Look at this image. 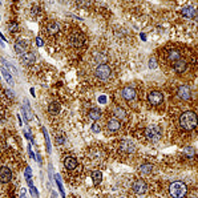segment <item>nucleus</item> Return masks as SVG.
Instances as JSON below:
<instances>
[{"instance_id": "36", "label": "nucleus", "mask_w": 198, "mask_h": 198, "mask_svg": "<svg viewBox=\"0 0 198 198\" xmlns=\"http://www.w3.org/2000/svg\"><path fill=\"white\" fill-rule=\"evenodd\" d=\"M56 141H57V144H62V142H64V141H65V140H64L62 137H58V138H57V140H56Z\"/></svg>"}, {"instance_id": "15", "label": "nucleus", "mask_w": 198, "mask_h": 198, "mask_svg": "<svg viewBox=\"0 0 198 198\" xmlns=\"http://www.w3.org/2000/svg\"><path fill=\"white\" fill-rule=\"evenodd\" d=\"M181 13H182L185 17H187V19H191V17H195V15H197V11H195L194 7L187 5V7H185V8H182V9H181Z\"/></svg>"}, {"instance_id": "35", "label": "nucleus", "mask_w": 198, "mask_h": 198, "mask_svg": "<svg viewBox=\"0 0 198 198\" xmlns=\"http://www.w3.org/2000/svg\"><path fill=\"white\" fill-rule=\"evenodd\" d=\"M5 92H7V96H8V97H11V98H13V93H12L11 90H9V89H7V90H5Z\"/></svg>"}, {"instance_id": "31", "label": "nucleus", "mask_w": 198, "mask_h": 198, "mask_svg": "<svg viewBox=\"0 0 198 198\" xmlns=\"http://www.w3.org/2000/svg\"><path fill=\"white\" fill-rule=\"evenodd\" d=\"M24 134H25V137H27V138H29V140L32 138V136H31V130H29V128H27L25 130H24Z\"/></svg>"}, {"instance_id": "20", "label": "nucleus", "mask_w": 198, "mask_h": 198, "mask_svg": "<svg viewBox=\"0 0 198 198\" xmlns=\"http://www.w3.org/2000/svg\"><path fill=\"white\" fill-rule=\"evenodd\" d=\"M47 31L49 35H56L58 31H60V25H58L56 21H50L47 25Z\"/></svg>"}, {"instance_id": "37", "label": "nucleus", "mask_w": 198, "mask_h": 198, "mask_svg": "<svg viewBox=\"0 0 198 198\" xmlns=\"http://www.w3.org/2000/svg\"><path fill=\"white\" fill-rule=\"evenodd\" d=\"M37 45H43V41H41V39H40V37H37Z\"/></svg>"}, {"instance_id": "22", "label": "nucleus", "mask_w": 198, "mask_h": 198, "mask_svg": "<svg viewBox=\"0 0 198 198\" xmlns=\"http://www.w3.org/2000/svg\"><path fill=\"white\" fill-rule=\"evenodd\" d=\"M1 73H3V76H4V78H5V80H7V82H9V84H13V77H12V74L9 73V72H8V69L7 68H1Z\"/></svg>"}, {"instance_id": "24", "label": "nucleus", "mask_w": 198, "mask_h": 198, "mask_svg": "<svg viewBox=\"0 0 198 198\" xmlns=\"http://www.w3.org/2000/svg\"><path fill=\"white\" fill-rule=\"evenodd\" d=\"M23 113H24V116H25V120L29 121L32 118V112L29 110V108H28V104H25L23 106Z\"/></svg>"}, {"instance_id": "14", "label": "nucleus", "mask_w": 198, "mask_h": 198, "mask_svg": "<svg viewBox=\"0 0 198 198\" xmlns=\"http://www.w3.org/2000/svg\"><path fill=\"white\" fill-rule=\"evenodd\" d=\"M35 53H32V52H24L23 54H21V61L24 62V64H27V65H32L33 62H35Z\"/></svg>"}, {"instance_id": "29", "label": "nucleus", "mask_w": 198, "mask_h": 198, "mask_svg": "<svg viewBox=\"0 0 198 198\" xmlns=\"http://www.w3.org/2000/svg\"><path fill=\"white\" fill-rule=\"evenodd\" d=\"M185 151L189 154L187 157H193V154H194V149H191V148H186L185 149Z\"/></svg>"}, {"instance_id": "12", "label": "nucleus", "mask_w": 198, "mask_h": 198, "mask_svg": "<svg viewBox=\"0 0 198 198\" xmlns=\"http://www.w3.org/2000/svg\"><path fill=\"white\" fill-rule=\"evenodd\" d=\"M121 93H122V97H124V100H126V101H132L133 98L136 97V90L133 89V88H130V86H126V88H124Z\"/></svg>"}, {"instance_id": "28", "label": "nucleus", "mask_w": 198, "mask_h": 198, "mask_svg": "<svg viewBox=\"0 0 198 198\" xmlns=\"http://www.w3.org/2000/svg\"><path fill=\"white\" fill-rule=\"evenodd\" d=\"M43 132H44V137H45V144H47V151H50V144H49V138H48L47 130L43 129Z\"/></svg>"}, {"instance_id": "34", "label": "nucleus", "mask_w": 198, "mask_h": 198, "mask_svg": "<svg viewBox=\"0 0 198 198\" xmlns=\"http://www.w3.org/2000/svg\"><path fill=\"white\" fill-rule=\"evenodd\" d=\"M29 187H31V189H29V190H31V193H32V194L35 195V197H37V195H39V194H37V191H36L35 186H33V185H32V186H29Z\"/></svg>"}, {"instance_id": "25", "label": "nucleus", "mask_w": 198, "mask_h": 198, "mask_svg": "<svg viewBox=\"0 0 198 198\" xmlns=\"http://www.w3.org/2000/svg\"><path fill=\"white\" fill-rule=\"evenodd\" d=\"M8 31H9V32H17V31H19V24L15 23V21L9 23V24H8Z\"/></svg>"}, {"instance_id": "2", "label": "nucleus", "mask_w": 198, "mask_h": 198, "mask_svg": "<svg viewBox=\"0 0 198 198\" xmlns=\"http://www.w3.org/2000/svg\"><path fill=\"white\" fill-rule=\"evenodd\" d=\"M186 185L183 182H179V181L170 183V186H169V194H170L171 198H183L186 195Z\"/></svg>"}, {"instance_id": "13", "label": "nucleus", "mask_w": 198, "mask_h": 198, "mask_svg": "<svg viewBox=\"0 0 198 198\" xmlns=\"http://www.w3.org/2000/svg\"><path fill=\"white\" fill-rule=\"evenodd\" d=\"M27 48H28V43L25 39H19L15 43V50L17 53H24Z\"/></svg>"}, {"instance_id": "8", "label": "nucleus", "mask_w": 198, "mask_h": 198, "mask_svg": "<svg viewBox=\"0 0 198 198\" xmlns=\"http://www.w3.org/2000/svg\"><path fill=\"white\" fill-rule=\"evenodd\" d=\"M178 96L181 100L189 101L191 98V89L187 85H181L178 88Z\"/></svg>"}, {"instance_id": "4", "label": "nucleus", "mask_w": 198, "mask_h": 198, "mask_svg": "<svg viewBox=\"0 0 198 198\" xmlns=\"http://www.w3.org/2000/svg\"><path fill=\"white\" fill-rule=\"evenodd\" d=\"M148 101L151 105H161L163 101V94L159 90H151L148 94Z\"/></svg>"}, {"instance_id": "11", "label": "nucleus", "mask_w": 198, "mask_h": 198, "mask_svg": "<svg viewBox=\"0 0 198 198\" xmlns=\"http://www.w3.org/2000/svg\"><path fill=\"white\" fill-rule=\"evenodd\" d=\"M171 66H173V69L175 70V72H178V73H181V72H183V70H186V61L183 60L182 57L179 58V60H177V61H174L173 64H171Z\"/></svg>"}, {"instance_id": "9", "label": "nucleus", "mask_w": 198, "mask_h": 198, "mask_svg": "<svg viewBox=\"0 0 198 198\" xmlns=\"http://www.w3.org/2000/svg\"><path fill=\"white\" fill-rule=\"evenodd\" d=\"M145 134H146L148 138L155 141L159 137V134H161V129H159L158 126H150V128H148L145 130Z\"/></svg>"}, {"instance_id": "19", "label": "nucleus", "mask_w": 198, "mask_h": 198, "mask_svg": "<svg viewBox=\"0 0 198 198\" xmlns=\"http://www.w3.org/2000/svg\"><path fill=\"white\" fill-rule=\"evenodd\" d=\"M113 114H114V117H116V120H125L126 118V110L122 108H120V106H116V108L113 109Z\"/></svg>"}, {"instance_id": "10", "label": "nucleus", "mask_w": 198, "mask_h": 198, "mask_svg": "<svg viewBox=\"0 0 198 198\" xmlns=\"http://www.w3.org/2000/svg\"><path fill=\"white\" fill-rule=\"evenodd\" d=\"M120 148L122 151H125V153H133V151L136 150V146H134V144H133L132 141H129V140H124V141H121V145H120Z\"/></svg>"}, {"instance_id": "17", "label": "nucleus", "mask_w": 198, "mask_h": 198, "mask_svg": "<svg viewBox=\"0 0 198 198\" xmlns=\"http://www.w3.org/2000/svg\"><path fill=\"white\" fill-rule=\"evenodd\" d=\"M64 165H65V167L69 169V170H73V169H76V167L78 166L77 161H76V158H73V157H66V158L64 159Z\"/></svg>"}, {"instance_id": "6", "label": "nucleus", "mask_w": 198, "mask_h": 198, "mask_svg": "<svg viewBox=\"0 0 198 198\" xmlns=\"http://www.w3.org/2000/svg\"><path fill=\"white\" fill-rule=\"evenodd\" d=\"M12 179V171L9 167L7 166H1L0 167V182L7 183Z\"/></svg>"}, {"instance_id": "38", "label": "nucleus", "mask_w": 198, "mask_h": 198, "mask_svg": "<svg viewBox=\"0 0 198 198\" xmlns=\"http://www.w3.org/2000/svg\"><path fill=\"white\" fill-rule=\"evenodd\" d=\"M52 198H57V195H56V193H54V191L52 193Z\"/></svg>"}, {"instance_id": "21", "label": "nucleus", "mask_w": 198, "mask_h": 198, "mask_svg": "<svg viewBox=\"0 0 198 198\" xmlns=\"http://www.w3.org/2000/svg\"><path fill=\"white\" fill-rule=\"evenodd\" d=\"M48 110H49L50 114H57L60 112V105L57 102H50L49 106H48Z\"/></svg>"}, {"instance_id": "3", "label": "nucleus", "mask_w": 198, "mask_h": 198, "mask_svg": "<svg viewBox=\"0 0 198 198\" xmlns=\"http://www.w3.org/2000/svg\"><path fill=\"white\" fill-rule=\"evenodd\" d=\"M110 73H112L110 66L106 65V64H100V65L96 68V70H94V74H96V77H97L98 80H106V78H109Z\"/></svg>"}, {"instance_id": "7", "label": "nucleus", "mask_w": 198, "mask_h": 198, "mask_svg": "<svg viewBox=\"0 0 198 198\" xmlns=\"http://www.w3.org/2000/svg\"><path fill=\"white\" fill-rule=\"evenodd\" d=\"M132 187H133V190H134V193H137V194H144L145 191L148 190V185L142 179H137L136 182L133 183Z\"/></svg>"}, {"instance_id": "30", "label": "nucleus", "mask_w": 198, "mask_h": 198, "mask_svg": "<svg viewBox=\"0 0 198 198\" xmlns=\"http://www.w3.org/2000/svg\"><path fill=\"white\" fill-rule=\"evenodd\" d=\"M149 66H150L151 69H154L155 66H157V62H155V60H154V58H151L150 61H149Z\"/></svg>"}, {"instance_id": "23", "label": "nucleus", "mask_w": 198, "mask_h": 198, "mask_svg": "<svg viewBox=\"0 0 198 198\" xmlns=\"http://www.w3.org/2000/svg\"><path fill=\"white\" fill-rule=\"evenodd\" d=\"M89 117L92 118L93 121H96V120H98L101 117V112H100V109H92L89 112Z\"/></svg>"}, {"instance_id": "32", "label": "nucleus", "mask_w": 198, "mask_h": 198, "mask_svg": "<svg viewBox=\"0 0 198 198\" xmlns=\"http://www.w3.org/2000/svg\"><path fill=\"white\" fill-rule=\"evenodd\" d=\"M25 178H27V181L31 179V169L29 167H27V170H25Z\"/></svg>"}, {"instance_id": "33", "label": "nucleus", "mask_w": 198, "mask_h": 198, "mask_svg": "<svg viewBox=\"0 0 198 198\" xmlns=\"http://www.w3.org/2000/svg\"><path fill=\"white\" fill-rule=\"evenodd\" d=\"M92 130L96 133L100 132V126H98V124H93V126H92Z\"/></svg>"}, {"instance_id": "16", "label": "nucleus", "mask_w": 198, "mask_h": 198, "mask_svg": "<svg viewBox=\"0 0 198 198\" xmlns=\"http://www.w3.org/2000/svg\"><path fill=\"white\" fill-rule=\"evenodd\" d=\"M181 58V52L178 49H169L167 52V60H170V62L173 64L174 61Z\"/></svg>"}, {"instance_id": "18", "label": "nucleus", "mask_w": 198, "mask_h": 198, "mask_svg": "<svg viewBox=\"0 0 198 198\" xmlns=\"http://www.w3.org/2000/svg\"><path fill=\"white\" fill-rule=\"evenodd\" d=\"M121 124L120 121L116 120V118H113V120H109L108 124H106V128H108V130H110V132H117L118 129H120Z\"/></svg>"}, {"instance_id": "27", "label": "nucleus", "mask_w": 198, "mask_h": 198, "mask_svg": "<svg viewBox=\"0 0 198 198\" xmlns=\"http://www.w3.org/2000/svg\"><path fill=\"white\" fill-rule=\"evenodd\" d=\"M140 169H141V171H142L144 174H149V173L151 171V165H142Z\"/></svg>"}, {"instance_id": "5", "label": "nucleus", "mask_w": 198, "mask_h": 198, "mask_svg": "<svg viewBox=\"0 0 198 198\" xmlns=\"http://www.w3.org/2000/svg\"><path fill=\"white\" fill-rule=\"evenodd\" d=\"M84 41H85V37H84V35L80 33V32H74L73 35L70 36V44L76 48L82 47V45H84Z\"/></svg>"}, {"instance_id": "26", "label": "nucleus", "mask_w": 198, "mask_h": 198, "mask_svg": "<svg viewBox=\"0 0 198 198\" xmlns=\"http://www.w3.org/2000/svg\"><path fill=\"white\" fill-rule=\"evenodd\" d=\"M92 178H93V182L97 185V183L101 182V173L100 171H94L93 174H92Z\"/></svg>"}, {"instance_id": "1", "label": "nucleus", "mask_w": 198, "mask_h": 198, "mask_svg": "<svg viewBox=\"0 0 198 198\" xmlns=\"http://www.w3.org/2000/svg\"><path fill=\"white\" fill-rule=\"evenodd\" d=\"M179 124L183 129L186 130H191L195 128L197 125V117H195L194 112H185L182 113V116L179 118Z\"/></svg>"}]
</instances>
